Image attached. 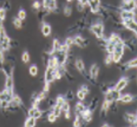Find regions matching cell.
Segmentation results:
<instances>
[{
	"instance_id": "cell-11",
	"label": "cell",
	"mask_w": 137,
	"mask_h": 127,
	"mask_svg": "<svg viewBox=\"0 0 137 127\" xmlns=\"http://www.w3.org/2000/svg\"><path fill=\"white\" fill-rule=\"evenodd\" d=\"M47 66H49L51 68H54L55 70H56L60 67L59 62H58V60L55 56H53L51 58H49L48 60V64Z\"/></svg>"
},
{
	"instance_id": "cell-49",
	"label": "cell",
	"mask_w": 137,
	"mask_h": 127,
	"mask_svg": "<svg viewBox=\"0 0 137 127\" xmlns=\"http://www.w3.org/2000/svg\"><path fill=\"white\" fill-rule=\"evenodd\" d=\"M4 61V56H3L2 52H0V62H3Z\"/></svg>"
},
{
	"instance_id": "cell-33",
	"label": "cell",
	"mask_w": 137,
	"mask_h": 127,
	"mask_svg": "<svg viewBox=\"0 0 137 127\" xmlns=\"http://www.w3.org/2000/svg\"><path fill=\"white\" fill-rule=\"evenodd\" d=\"M70 110V105L69 104V102L67 101H65L64 102V104H62V111L65 112H69Z\"/></svg>"
},
{
	"instance_id": "cell-44",
	"label": "cell",
	"mask_w": 137,
	"mask_h": 127,
	"mask_svg": "<svg viewBox=\"0 0 137 127\" xmlns=\"http://www.w3.org/2000/svg\"><path fill=\"white\" fill-rule=\"evenodd\" d=\"M46 93L47 92H45V91H42L41 93H40L38 95V98H39L41 100H44L45 98H46Z\"/></svg>"
},
{
	"instance_id": "cell-8",
	"label": "cell",
	"mask_w": 137,
	"mask_h": 127,
	"mask_svg": "<svg viewBox=\"0 0 137 127\" xmlns=\"http://www.w3.org/2000/svg\"><path fill=\"white\" fill-rule=\"evenodd\" d=\"M99 73V67L96 64H93L90 68V72H89V75L90 78L93 80H96L97 78Z\"/></svg>"
},
{
	"instance_id": "cell-45",
	"label": "cell",
	"mask_w": 137,
	"mask_h": 127,
	"mask_svg": "<svg viewBox=\"0 0 137 127\" xmlns=\"http://www.w3.org/2000/svg\"><path fill=\"white\" fill-rule=\"evenodd\" d=\"M41 3L39 2V1H35L33 3V8L36 9V10L39 9V8H41Z\"/></svg>"
},
{
	"instance_id": "cell-32",
	"label": "cell",
	"mask_w": 137,
	"mask_h": 127,
	"mask_svg": "<svg viewBox=\"0 0 137 127\" xmlns=\"http://www.w3.org/2000/svg\"><path fill=\"white\" fill-rule=\"evenodd\" d=\"M77 97H78V98L80 100V101H83L84 98H85L86 97V94L84 92H83L82 90H79V91L77 92Z\"/></svg>"
},
{
	"instance_id": "cell-34",
	"label": "cell",
	"mask_w": 137,
	"mask_h": 127,
	"mask_svg": "<svg viewBox=\"0 0 137 127\" xmlns=\"http://www.w3.org/2000/svg\"><path fill=\"white\" fill-rule=\"evenodd\" d=\"M38 109V108H35L34 106H32L30 109H29L28 111V114L29 117H33L34 115V113L36 112V111Z\"/></svg>"
},
{
	"instance_id": "cell-36",
	"label": "cell",
	"mask_w": 137,
	"mask_h": 127,
	"mask_svg": "<svg viewBox=\"0 0 137 127\" xmlns=\"http://www.w3.org/2000/svg\"><path fill=\"white\" fill-rule=\"evenodd\" d=\"M6 18V11L4 8H0V20L3 21Z\"/></svg>"
},
{
	"instance_id": "cell-17",
	"label": "cell",
	"mask_w": 137,
	"mask_h": 127,
	"mask_svg": "<svg viewBox=\"0 0 137 127\" xmlns=\"http://www.w3.org/2000/svg\"><path fill=\"white\" fill-rule=\"evenodd\" d=\"M75 68L78 69V71H80V72H83L84 71V62L82 61V60L78 58V59L75 60Z\"/></svg>"
},
{
	"instance_id": "cell-51",
	"label": "cell",
	"mask_w": 137,
	"mask_h": 127,
	"mask_svg": "<svg viewBox=\"0 0 137 127\" xmlns=\"http://www.w3.org/2000/svg\"><path fill=\"white\" fill-rule=\"evenodd\" d=\"M72 1H73V0H67V2H69V3L71 2Z\"/></svg>"
},
{
	"instance_id": "cell-15",
	"label": "cell",
	"mask_w": 137,
	"mask_h": 127,
	"mask_svg": "<svg viewBox=\"0 0 137 127\" xmlns=\"http://www.w3.org/2000/svg\"><path fill=\"white\" fill-rule=\"evenodd\" d=\"M10 43H11V39L8 36L5 37V39L1 42V47H2V50H7L9 48L10 46Z\"/></svg>"
},
{
	"instance_id": "cell-38",
	"label": "cell",
	"mask_w": 137,
	"mask_h": 127,
	"mask_svg": "<svg viewBox=\"0 0 137 127\" xmlns=\"http://www.w3.org/2000/svg\"><path fill=\"white\" fill-rule=\"evenodd\" d=\"M127 66L129 68H133V67H137V58L135 59L132 60L130 62L127 63Z\"/></svg>"
},
{
	"instance_id": "cell-16",
	"label": "cell",
	"mask_w": 137,
	"mask_h": 127,
	"mask_svg": "<svg viewBox=\"0 0 137 127\" xmlns=\"http://www.w3.org/2000/svg\"><path fill=\"white\" fill-rule=\"evenodd\" d=\"M13 78L12 76H8L6 81V89L9 91H13Z\"/></svg>"
},
{
	"instance_id": "cell-48",
	"label": "cell",
	"mask_w": 137,
	"mask_h": 127,
	"mask_svg": "<svg viewBox=\"0 0 137 127\" xmlns=\"http://www.w3.org/2000/svg\"><path fill=\"white\" fill-rule=\"evenodd\" d=\"M65 117L66 119H69L70 118V113L69 111V112H65Z\"/></svg>"
},
{
	"instance_id": "cell-12",
	"label": "cell",
	"mask_w": 137,
	"mask_h": 127,
	"mask_svg": "<svg viewBox=\"0 0 137 127\" xmlns=\"http://www.w3.org/2000/svg\"><path fill=\"white\" fill-rule=\"evenodd\" d=\"M81 115H82L83 119L84 121L87 122H91V119H92V112H91V110L89 109H86L84 110V111L81 114Z\"/></svg>"
},
{
	"instance_id": "cell-40",
	"label": "cell",
	"mask_w": 137,
	"mask_h": 127,
	"mask_svg": "<svg viewBox=\"0 0 137 127\" xmlns=\"http://www.w3.org/2000/svg\"><path fill=\"white\" fill-rule=\"evenodd\" d=\"M127 120H128V122H131V123H135V122H136V117L134 116L133 115H128Z\"/></svg>"
},
{
	"instance_id": "cell-37",
	"label": "cell",
	"mask_w": 137,
	"mask_h": 127,
	"mask_svg": "<svg viewBox=\"0 0 137 127\" xmlns=\"http://www.w3.org/2000/svg\"><path fill=\"white\" fill-rule=\"evenodd\" d=\"M42 115H43V112H42L41 110H39V109H38L36 111V112L34 113V115L33 117H34V118H36V119H39L40 117H41Z\"/></svg>"
},
{
	"instance_id": "cell-19",
	"label": "cell",
	"mask_w": 137,
	"mask_h": 127,
	"mask_svg": "<svg viewBox=\"0 0 137 127\" xmlns=\"http://www.w3.org/2000/svg\"><path fill=\"white\" fill-rule=\"evenodd\" d=\"M108 41L110 42H111L112 43H114V44H116V43H119V42H120L121 41H122V40L117 34H111V36L109 37V39H108Z\"/></svg>"
},
{
	"instance_id": "cell-2",
	"label": "cell",
	"mask_w": 137,
	"mask_h": 127,
	"mask_svg": "<svg viewBox=\"0 0 137 127\" xmlns=\"http://www.w3.org/2000/svg\"><path fill=\"white\" fill-rule=\"evenodd\" d=\"M103 26L101 23H96L91 26V30L97 39H102L103 38Z\"/></svg>"
},
{
	"instance_id": "cell-50",
	"label": "cell",
	"mask_w": 137,
	"mask_h": 127,
	"mask_svg": "<svg viewBox=\"0 0 137 127\" xmlns=\"http://www.w3.org/2000/svg\"><path fill=\"white\" fill-rule=\"evenodd\" d=\"M131 0H123V2H124V4H127V3H128L129 2H130Z\"/></svg>"
},
{
	"instance_id": "cell-1",
	"label": "cell",
	"mask_w": 137,
	"mask_h": 127,
	"mask_svg": "<svg viewBox=\"0 0 137 127\" xmlns=\"http://www.w3.org/2000/svg\"><path fill=\"white\" fill-rule=\"evenodd\" d=\"M121 95L120 91L115 90L114 89H107L105 95V100L110 103H112L114 101L120 100Z\"/></svg>"
},
{
	"instance_id": "cell-43",
	"label": "cell",
	"mask_w": 137,
	"mask_h": 127,
	"mask_svg": "<svg viewBox=\"0 0 137 127\" xmlns=\"http://www.w3.org/2000/svg\"><path fill=\"white\" fill-rule=\"evenodd\" d=\"M80 90H82L84 93H85L86 95L89 93V89H88V87H87L86 85H82V87H81Z\"/></svg>"
},
{
	"instance_id": "cell-39",
	"label": "cell",
	"mask_w": 137,
	"mask_h": 127,
	"mask_svg": "<svg viewBox=\"0 0 137 127\" xmlns=\"http://www.w3.org/2000/svg\"><path fill=\"white\" fill-rule=\"evenodd\" d=\"M65 44L67 45L68 46L71 47V45H73L74 44V41H73V39L71 38V37H69V38H67V39L65 40Z\"/></svg>"
},
{
	"instance_id": "cell-28",
	"label": "cell",
	"mask_w": 137,
	"mask_h": 127,
	"mask_svg": "<svg viewBox=\"0 0 137 127\" xmlns=\"http://www.w3.org/2000/svg\"><path fill=\"white\" fill-rule=\"evenodd\" d=\"M13 24H14V26H15V28H21V26H22V21L20 19L17 17V18H15V19H14Z\"/></svg>"
},
{
	"instance_id": "cell-21",
	"label": "cell",
	"mask_w": 137,
	"mask_h": 127,
	"mask_svg": "<svg viewBox=\"0 0 137 127\" xmlns=\"http://www.w3.org/2000/svg\"><path fill=\"white\" fill-rule=\"evenodd\" d=\"M60 44L59 41H58L57 39H54L53 41V43H52V54L54 53V52H57L58 50L59 49L60 47Z\"/></svg>"
},
{
	"instance_id": "cell-14",
	"label": "cell",
	"mask_w": 137,
	"mask_h": 127,
	"mask_svg": "<svg viewBox=\"0 0 137 127\" xmlns=\"http://www.w3.org/2000/svg\"><path fill=\"white\" fill-rule=\"evenodd\" d=\"M36 123V119L34 117H29L27 118L25 122L24 126L26 127H34L35 126Z\"/></svg>"
},
{
	"instance_id": "cell-24",
	"label": "cell",
	"mask_w": 137,
	"mask_h": 127,
	"mask_svg": "<svg viewBox=\"0 0 137 127\" xmlns=\"http://www.w3.org/2000/svg\"><path fill=\"white\" fill-rule=\"evenodd\" d=\"M132 96L131 95H129V94H125L124 96H123L121 97V98H120V100L123 102H131L132 100Z\"/></svg>"
},
{
	"instance_id": "cell-42",
	"label": "cell",
	"mask_w": 137,
	"mask_h": 127,
	"mask_svg": "<svg viewBox=\"0 0 137 127\" xmlns=\"http://www.w3.org/2000/svg\"><path fill=\"white\" fill-rule=\"evenodd\" d=\"M71 13V9L69 6H66L65 8H64V14H65L66 16H69Z\"/></svg>"
},
{
	"instance_id": "cell-47",
	"label": "cell",
	"mask_w": 137,
	"mask_h": 127,
	"mask_svg": "<svg viewBox=\"0 0 137 127\" xmlns=\"http://www.w3.org/2000/svg\"><path fill=\"white\" fill-rule=\"evenodd\" d=\"M49 83H45L44 86V89H43V91H45V92H47L49 91Z\"/></svg>"
},
{
	"instance_id": "cell-52",
	"label": "cell",
	"mask_w": 137,
	"mask_h": 127,
	"mask_svg": "<svg viewBox=\"0 0 137 127\" xmlns=\"http://www.w3.org/2000/svg\"><path fill=\"white\" fill-rule=\"evenodd\" d=\"M136 122H137V117H136Z\"/></svg>"
},
{
	"instance_id": "cell-35",
	"label": "cell",
	"mask_w": 137,
	"mask_h": 127,
	"mask_svg": "<svg viewBox=\"0 0 137 127\" xmlns=\"http://www.w3.org/2000/svg\"><path fill=\"white\" fill-rule=\"evenodd\" d=\"M80 126V115H76L75 120L73 122V126L78 127Z\"/></svg>"
},
{
	"instance_id": "cell-23",
	"label": "cell",
	"mask_w": 137,
	"mask_h": 127,
	"mask_svg": "<svg viewBox=\"0 0 137 127\" xmlns=\"http://www.w3.org/2000/svg\"><path fill=\"white\" fill-rule=\"evenodd\" d=\"M29 72H30V74L32 76H36L38 74V68L36 67V65H31L29 69Z\"/></svg>"
},
{
	"instance_id": "cell-31",
	"label": "cell",
	"mask_w": 137,
	"mask_h": 127,
	"mask_svg": "<svg viewBox=\"0 0 137 127\" xmlns=\"http://www.w3.org/2000/svg\"><path fill=\"white\" fill-rule=\"evenodd\" d=\"M69 47H70L68 46L67 45L64 43L63 45H60L59 49H58V50H60V51H61V52H62L68 53L69 50Z\"/></svg>"
},
{
	"instance_id": "cell-4",
	"label": "cell",
	"mask_w": 137,
	"mask_h": 127,
	"mask_svg": "<svg viewBox=\"0 0 137 127\" xmlns=\"http://www.w3.org/2000/svg\"><path fill=\"white\" fill-rule=\"evenodd\" d=\"M123 24L127 28L131 30L137 35V22L134 21V19H129L126 21H123Z\"/></svg>"
},
{
	"instance_id": "cell-22",
	"label": "cell",
	"mask_w": 137,
	"mask_h": 127,
	"mask_svg": "<svg viewBox=\"0 0 137 127\" xmlns=\"http://www.w3.org/2000/svg\"><path fill=\"white\" fill-rule=\"evenodd\" d=\"M110 104L111 103H110V102L106 101V100H104V102H103V104L101 106V113H105L106 114V113H107L108 109H109V107L110 106Z\"/></svg>"
},
{
	"instance_id": "cell-20",
	"label": "cell",
	"mask_w": 137,
	"mask_h": 127,
	"mask_svg": "<svg viewBox=\"0 0 137 127\" xmlns=\"http://www.w3.org/2000/svg\"><path fill=\"white\" fill-rule=\"evenodd\" d=\"M52 112L57 116V117H59L60 114H61V112H62V106L55 104V105L54 106V108H53V111Z\"/></svg>"
},
{
	"instance_id": "cell-29",
	"label": "cell",
	"mask_w": 137,
	"mask_h": 127,
	"mask_svg": "<svg viewBox=\"0 0 137 127\" xmlns=\"http://www.w3.org/2000/svg\"><path fill=\"white\" fill-rule=\"evenodd\" d=\"M66 101L65 100V98L62 96H58L57 98H56V104L57 105H59V106H62V104H64V102Z\"/></svg>"
},
{
	"instance_id": "cell-13",
	"label": "cell",
	"mask_w": 137,
	"mask_h": 127,
	"mask_svg": "<svg viewBox=\"0 0 137 127\" xmlns=\"http://www.w3.org/2000/svg\"><path fill=\"white\" fill-rule=\"evenodd\" d=\"M42 33L45 36H48L52 32V28L47 23H44L42 26Z\"/></svg>"
},
{
	"instance_id": "cell-18",
	"label": "cell",
	"mask_w": 137,
	"mask_h": 127,
	"mask_svg": "<svg viewBox=\"0 0 137 127\" xmlns=\"http://www.w3.org/2000/svg\"><path fill=\"white\" fill-rule=\"evenodd\" d=\"M86 109V107L84 104H83L82 102H78L75 105V112L78 113V115H80Z\"/></svg>"
},
{
	"instance_id": "cell-5",
	"label": "cell",
	"mask_w": 137,
	"mask_h": 127,
	"mask_svg": "<svg viewBox=\"0 0 137 127\" xmlns=\"http://www.w3.org/2000/svg\"><path fill=\"white\" fill-rule=\"evenodd\" d=\"M56 0H43V8L48 11H54L57 8Z\"/></svg>"
},
{
	"instance_id": "cell-46",
	"label": "cell",
	"mask_w": 137,
	"mask_h": 127,
	"mask_svg": "<svg viewBox=\"0 0 137 127\" xmlns=\"http://www.w3.org/2000/svg\"><path fill=\"white\" fill-rule=\"evenodd\" d=\"M74 98V94L73 93V92L71 91H69L67 94V99L69 100H71Z\"/></svg>"
},
{
	"instance_id": "cell-7",
	"label": "cell",
	"mask_w": 137,
	"mask_h": 127,
	"mask_svg": "<svg viewBox=\"0 0 137 127\" xmlns=\"http://www.w3.org/2000/svg\"><path fill=\"white\" fill-rule=\"evenodd\" d=\"M90 6L91 11L92 13H97L99 10V5H100V0H91L88 3Z\"/></svg>"
},
{
	"instance_id": "cell-25",
	"label": "cell",
	"mask_w": 137,
	"mask_h": 127,
	"mask_svg": "<svg viewBox=\"0 0 137 127\" xmlns=\"http://www.w3.org/2000/svg\"><path fill=\"white\" fill-rule=\"evenodd\" d=\"M7 35H6V33L5 29L4 28L2 24L1 23L0 24V43L4 39H5V37Z\"/></svg>"
},
{
	"instance_id": "cell-26",
	"label": "cell",
	"mask_w": 137,
	"mask_h": 127,
	"mask_svg": "<svg viewBox=\"0 0 137 127\" xmlns=\"http://www.w3.org/2000/svg\"><path fill=\"white\" fill-rule=\"evenodd\" d=\"M56 119H57V116H56L53 112L49 113V114H48V115H47V120H48L49 122L53 123V122H56Z\"/></svg>"
},
{
	"instance_id": "cell-10",
	"label": "cell",
	"mask_w": 137,
	"mask_h": 127,
	"mask_svg": "<svg viewBox=\"0 0 137 127\" xmlns=\"http://www.w3.org/2000/svg\"><path fill=\"white\" fill-rule=\"evenodd\" d=\"M73 41H74V44L78 45L81 48H84L86 46V40L82 36H76L73 38Z\"/></svg>"
},
{
	"instance_id": "cell-9",
	"label": "cell",
	"mask_w": 137,
	"mask_h": 127,
	"mask_svg": "<svg viewBox=\"0 0 137 127\" xmlns=\"http://www.w3.org/2000/svg\"><path fill=\"white\" fill-rule=\"evenodd\" d=\"M127 85V81L126 79L125 78H121V79H120L118 81V83H116V85L114 86V89L116 91H121L123 89H125Z\"/></svg>"
},
{
	"instance_id": "cell-30",
	"label": "cell",
	"mask_w": 137,
	"mask_h": 127,
	"mask_svg": "<svg viewBox=\"0 0 137 127\" xmlns=\"http://www.w3.org/2000/svg\"><path fill=\"white\" fill-rule=\"evenodd\" d=\"M19 19H20L21 21L24 20L26 18V12L23 9H21L20 11H19L18 13V17Z\"/></svg>"
},
{
	"instance_id": "cell-41",
	"label": "cell",
	"mask_w": 137,
	"mask_h": 127,
	"mask_svg": "<svg viewBox=\"0 0 137 127\" xmlns=\"http://www.w3.org/2000/svg\"><path fill=\"white\" fill-rule=\"evenodd\" d=\"M105 62H106V65H110V64H111L112 62H113L112 61V54H108L106 58V60H105Z\"/></svg>"
},
{
	"instance_id": "cell-27",
	"label": "cell",
	"mask_w": 137,
	"mask_h": 127,
	"mask_svg": "<svg viewBox=\"0 0 137 127\" xmlns=\"http://www.w3.org/2000/svg\"><path fill=\"white\" fill-rule=\"evenodd\" d=\"M21 59L24 63H28L30 61V54L28 52H23L22 56H21Z\"/></svg>"
},
{
	"instance_id": "cell-6",
	"label": "cell",
	"mask_w": 137,
	"mask_h": 127,
	"mask_svg": "<svg viewBox=\"0 0 137 127\" xmlns=\"http://www.w3.org/2000/svg\"><path fill=\"white\" fill-rule=\"evenodd\" d=\"M134 16L135 14L133 11H123L121 13V17L123 21L134 19Z\"/></svg>"
},
{
	"instance_id": "cell-3",
	"label": "cell",
	"mask_w": 137,
	"mask_h": 127,
	"mask_svg": "<svg viewBox=\"0 0 137 127\" xmlns=\"http://www.w3.org/2000/svg\"><path fill=\"white\" fill-rule=\"evenodd\" d=\"M55 71H56L55 69L51 68L49 66H47L46 71H45V83L50 84L56 79L55 78Z\"/></svg>"
}]
</instances>
